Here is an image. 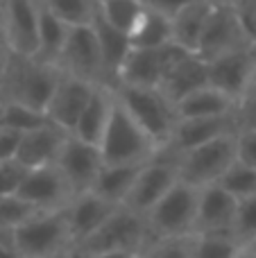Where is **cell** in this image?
Here are the masks:
<instances>
[{
	"instance_id": "obj_1",
	"label": "cell",
	"mask_w": 256,
	"mask_h": 258,
	"mask_svg": "<svg viewBox=\"0 0 256 258\" xmlns=\"http://www.w3.org/2000/svg\"><path fill=\"white\" fill-rule=\"evenodd\" d=\"M100 156L104 165H132V163H145L157 154L159 147L148 138L130 113L116 102L113 98L111 116H109L107 129L100 138Z\"/></svg>"
},
{
	"instance_id": "obj_2",
	"label": "cell",
	"mask_w": 256,
	"mask_h": 258,
	"mask_svg": "<svg viewBox=\"0 0 256 258\" xmlns=\"http://www.w3.org/2000/svg\"><path fill=\"white\" fill-rule=\"evenodd\" d=\"M113 98L157 147H166L170 143L172 132L177 127V116L175 107L159 89L118 86V93Z\"/></svg>"
},
{
	"instance_id": "obj_3",
	"label": "cell",
	"mask_w": 256,
	"mask_h": 258,
	"mask_svg": "<svg viewBox=\"0 0 256 258\" xmlns=\"http://www.w3.org/2000/svg\"><path fill=\"white\" fill-rule=\"evenodd\" d=\"M68 240L66 206L59 211H41L12 231V247L18 258H52L61 254Z\"/></svg>"
},
{
	"instance_id": "obj_4",
	"label": "cell",
	"mask_w": 256,
	"mask_h": 258,
	"mask_svg": "<svg viewBox=\"0 0 256 258\" xmlns=\"http://www.w3.org/2000/svg\"><path fill=\"white\" fill-rule=\"evenodd\" d=\"M200 190L184 181H177L148 213V227L166 238H188L193 236L195 215H198Z\"/></svg>"
},
{
	"instance_id": "obj_5",
	"label": "cell",
	"mask_w": 256,
	"mask_h": 258,
	"mask_svg": "<svg viewBox=\"0 0 256 258\" xmlns=\"http://www.w3.org/2000/svg\"><path fill=\"white\" fill-rule=\"evenodd\" d=\"M236 161V134L216 138V141L200 145L195 150H188L179 154V181L188 183V186L209 188L216 186L218 179L227 172L231 163Z\"/></svg>"
},
{
	"instance_id": "obj_6",
	"label": "cell",
	"mask_w": 256,
	"mask_h": 258,
	"mask_svg": "<svg viewBox=\"0 0 256 258\" xmlns=\"http://www.w3.org/2000/svg\"><path fill=\"white\" fill-rule=\"evenodd\" d=\"M145 229L148 222L143 215L118 206L98 231L91 233L82 245H77V249L82 251L80 258H91L107 251H136L145 238Z\"/></svg>"
},
{
	"instance_id": "obj_7",
	"label": "cell",
	"mask_w": 256,
	"mask_h": 258,
	"mask_svg": "<svg viewBox=\"0 0 256 258\" xmlns=\"http://www.w3.org/2000/svg\"><path fill=\"white\" fill-rule=\"evenodd\" d=\"M209 86L220 91L236 104L249 95L256 77V45H245L229 54L207 61Z\"/></svg>"
},
{
	"instance_id": "obj_8",
	"label": "cell",
	"mask_w": 256,
	"mask_h": 258,
	"mask_svg": "<svg viewBox=\"0 0 256 258\" xmlns=\"http://www.w3.org/2000/svg\"><path fill=\"white\" fill-rule=\"evenodd\" d=\"M0 18H3V32L9 52L21 59H34L39 50L41 3L9 0L0 7Z\"/></svg>"
},
{
	"instance_id": "obj_9",
	"label": "cell",
	"mask_w": 256,
	"mask_h": 258,
	"mask_svg": "<svg viewBox=\"0 0 256 258\" xmlns=\"http://www.w3.org/2000/svg\"><path fill=\"white\" fill-rule=\"evenodd\" d=\"M61 73L54 66H45L34 59H21V66L12 73V102L45 113L50 98L57 89Z\"/></svg>"
},
{
	"instance_id": "obj_10",
	"label": "cell",
	"mask_w": 256,
	"mask_h": 258,
	"mask_svg": "<svg viewBox=\"0 0 256 258\" xmlns=\"http://www.w3.org/2000/svg\"><path fill=\"white\" fill-rule=\"evenodd\" d=\"M245 45H252L245 36L240 21L234 12V5H216L213 3L211 16L207 21V27L202 32V39L198 43V54L202 61H211L222 54H229L234 50H240Z\"/></svg>"
},
{
	"instance_id": "obj_11",
	"label": "cell",
	"mask_w": 256,
	"mask_h": 258,
	"mask_svg": "<svg viewBox=\"0 0 256 258\" xmlns=\"http://www.w3.org/2000/svg\"><path fill=\"white\" fill-rule=\"evenodd\" d=\"M179 154L177 159H157V154L143 165L130 197L125 202V209L134 211L139 215H148L157 206V202L179 181Z\"/></svg>"
},
{
	"instance_id": "obj_12",
	"label": "cell",
	"mask_w": 256,
	"mask_h": 258,
	"mask_svg": "<svg viewBox=\"0 0 256 258\" xmlns=\"http://www.w3.org/2000/svg\"><path fill=\"white\" fill-rule=\"evenodd\" d=\"M59 174L63 177L66 186L71 188V195H84L91 190L98 172L102 170V156L95 145H86V143L77 141L75 136H68L61 145L57 161Z\"/></svg>"
},
{
	"instance_id": "obj_13",
	"label": "cell",
	"mask_w": 256,
	"mask_h": 258,
	"mask_svg": "<svg viewBox=\"0 0 256 258\" xmlns=\"http://www.w3.org/2000/svg\"><path fill=\"white\" fill-rule=\"evenodd\" d=\"M57 68L63 75L77 77V80H84L95 86V80L104 73L93 27H73L66 45H63L61 57L57 61Z\"/></svg>"
},
{
	"instance_id": "obj_14",
	"label": "cell",
	"mask_w": 256,
	"mask_h": 258,
	"mask_svg": "<svg viewBox=\"0 0 256 258\" xmlns=\"http://www.w3.org/2000/svg\"><path fill=\"white\" fill-rule=\"evenodd\" d=\"M93 89L95 86L89 84V82L61 73V80H59L57 89H54L48 107H45V118H48V122L54 125L57 129H61V132L73 134V129H75L77 120H80V116H82V111H84Z\"/></svg>"
},
{
	"instance_id": "obj_15",
	"label": "cell",
	"mask_w": 256,
	"mask_h": 258,
	"mask_svg": "<svg viewBox=\"0 0 256 258\" xmlns=\"http://www.w3.org/2000/svg\"><path fill=\"white\" fill-rule=\"evenodd\" d=\"M71 195V188L66 186L63 177L59 174L57 165L48 168L27 170L16 197H21L25 204L36 211H59L63 209L61 202Z\"/></svg>"
},
{
	"instance_id": "obj_16",
	"label": "cell",
	"mask_w": 256,
	"mask_h": 258,
	"mask_svg": "<svg viewBox=\"0 0 256 258\" xmlns=\"http://www.w3.org/2000/svg\"><path fill=\"white\" fill-rule=\"evenodd\" d=\"M236 213V200L218 186L200 190L193 236H229Z\"/></svg>"
},
{
	"instance_id": "obj_17",
	"label": "cell",
	"mask_w": 256,
	"mask_h": 258,
	"mask_svg": "<svg viewBox=\"0 0 256 258\" xmlns=\"http://www.w3.org/2000/svg\"><path fill=\"white\" fill-rule=\"evenodd\" d=\"M238 134V118L236 113L220 118H202V120H177V127L170 138V150L177 154H184L200 145L216 141V138Z\"/></svg>"
},
{
	"instance_id": "obj_18",
	"label": "cell",
	"mask_w": 256,
	"mask_h": 258,
	"mask_svg": "<svg viewBox=\"0 0 256 258\" xmlns=\"http://www.w3.org/2000/svg\"><path fill=\"white\" fill-rule=\"evenodd\" d=\"M71 134L61 132L54 125H43L34 132H27L21 136L18 143V152H16V161L27 170H36V168H48L54 165L59 152H61L63 141Z\"/></svg>"
},
{
	"instance_id": "obj_19",
	"label": "cell",
	"mask_w": 256,
	"mask_h": 258,
	"mask_svg": "<svg viewBox=\"0 0 256 258\" xmlns=\"http://www.w3.org/2000/svg\"><path fill=\"white\" fill-rule=\"evenodd\" d=\"M118 206H111L109 202L95 197L93 192H84L73 200L71 206H66V222L71 242L82 245L91 233H95L104 224V220L116 211Z\"/></svg>"
},
{
	"instance_id": "obj_20",
	"label": "cell",
	"mask_w": 256,
	"mask_h": 258,
	"mask_svg": "<svg viewBox=\"0 0 256 258\" xmlns=\"http://www.w3.org/2000/svg\"><path fill=\"white\" fill-rule=\"evenodd\" d=\"M145 163H148V161H145ZM145 163L102 165V170L98 172V177H95L89 192H93L100 200L109 202L111 206H125L127 197H130L132 188H134L136 179H139Z\"/></svg>"
},
{
	"instance_id": "obj_21",
	"label": "cell",
	"mask_w": 256,
	"mask_h": 258,
	"mask_svg": "<svg viewBox=\"0 0 256 258\" xmlns=\"http://www.w3.org/2000/svg\"><path fill=\"white\" fill-rule=\"evenodd\" d=\"M204 86H209L207 61H202L198 54H188L175 71L163 77L159 91H161L168 102L175 107L179 100H184L186 95L195 93V91L204 89Z\"/></svg>"
},
{
	"instance_id": "obj_22",
	"label": "cell",
	"mask_w": 256,
	"mask_h": 258,
	"mask_svg": "<svg viewBox=\"0 0 256 258\" xmlns=\"http://www.w3.org/2000/svg\"><path fill=\"white\" fill-rule=\"evenodd\" d=\"M213 3H181L175 16L170 18L172 43L195 54L198 43L202 39V32L211 16Z\"/></svg>"
},
{
	"instance_id": "obj_23",
	"label": "cell",
	"mask_w": 256,
	"mask_h": 258,
	"mask_svg": "<svg viewBox=\"0 0 256 258\" xmlns=\"http://www.w3.org/2000/svg\"><path fill=\"white\" fill-rule=\"evenodd\" d=\"M236 109L238 104L234 100H229L211 86H204L175 104V116L177 120H202V118L229 116V113H236Z\"/></svg>"
},
{
	"instance_id": "obj_24",
	"label": "cell",
	"mask_w": 256,
	"mask_h": 258,
	"mask_svg": "<svg viewBox=\"0 0 256 258\" xmlns=\"http://www.w3.org/2000/svg\"><path fill=\"white\" fill-rule=\"evenodd\" d=\"M111 107H113V95L107 93L104 89H100V86H95L71 136H75L77 141L86 143V145L98 147L100 138H102L104 129H107L109 116H111Z\"/></svg>"
},
{
	"instance_id": "obj_25",
	"label": "cell",
	"mask_w": 256,
	"mask_h": 258,
	"mask_svg": "<svg viewBox=\"0 0 256 258\" xmlns=\"http://www.w3.org/2000/svg\"><path fill=\"white\" fill-rule=\"evenodd\" d=\"M130 45L136 50H159L172 41L170 32V18L154 9L150 3H143V12H141L136 25L127 34Z\"/></svg>"
},
{
	"instance_id": "obj_26",
	"label": "cell",
	"mask_w": 256,
	"mask_h": 258,
	"mask_svg": "<svg viewBox=\"0 0 256 258\" xmlns=\"http://www.w3.org/2000/svg\"><path fill=\"white\" fill-rule=\"evenodd\" d=\"M120 86L132 89H159L161 84V66L157 50H136L132 48L118 73Z\"/></svg>"
},
{
	"instance_id": "obj_27",
	"label": "cell",
	"mask_w": 256,
	"mask_h": 258,
	"mask_svg": "<svg viewBox=\"0 0 256 258\" xmlns=\"http://www.w3.org/2000/svg\"><path fill=\"white\" fill-rule=\"evenodd\" d=\"M91 27H93L95 41H98L102 73L104 75H113L118 80V73H120L122 63H125L127 54H130V50H132L130 39H127V34H122V32L113 30L111 25H107V23L98 16V12H95Z\"/></svg>"
},
{
	"instance_id": "obj_28",
	"label": "cell",
	"mask_w": 256,
	"mask_h": 258,
	"mask_svg": "<svg viewBox=\"0 0 256 258\" xmlns=\"http://www.w3.org/2000/svg\"><path fill=\"white\" fill-rule=\"evenodd\" d=\"M71 27H66L59 18H54L52 14L45 9V5L41 3V18H39V50H36L34 61L45 63V66H54L63 52V45L68 41Z\"/></svg>"
},
{
	"instance_id": "obj_29",
	"label": "cell",
	"mask_w": 256,
	"mask_h": 258,
	"mask_svg": "<svg viewBox=\"0 0 256 258\" xmlns=\"http://www.w3.org/2000/svg\"><path fill=\"white\" fill-rule=\"evenodd\" d=\"M95 12L113 30L122 32V34H130L132 27L139 21L141 12H143V3H134V0H107V3H95Z\"/></svg>"
},
{
	"instance_id": "obj_30",
	"label": "cell",
	"mask_w": 256,
	"mask_h": 258,
	"mask_svg": "<svg viewBox=\"0 0 256 258\" xmlns=\"http://www.w3.org/2000/svg\"><path fill=\"white\" fill-rule=\"evenodd\" d=\"M216 186L225 190L229 197H234L236 202L256 197V170L243 165L240 161H234L227 168V172L218 179Z\"/></svg>"
},
{
	"instance_id": "obj_31",
	"label": "cell",
	"mask_w": 256,
	"mask_h": 258,
	"mask_svg": "<svg viewBox=\"0 0 256 258\" xmlns=\"http://www.w3.org/2000/svg\"><path fill=\"white\" fill-rule=\"evenodd\" d=\"M43 5L54 18H59L71 30L73 27H89L95 16V3H86V0H52V3Z\"/></svg>"
},
{
	"instance_id": "obj_32",
	"label": "cell",
	"mask_w": 256,
	"mask_h": 258,
	"mask_svg": "<svg viewBox=\"0 0 256 258\" xmlns=\"http://www.w3.org/2000/svg\"><path fill=\"white\" fill-rule=\"evenodd\" d=\"M43 125H48L45 113L27 109V107H23V104L9 102L0 109V127L12 129V132L21 134V136L27 132H34V129H39Z\"/></svg>"
},
{
	"instance_id": "obj_33",
	"label": "cell",
	"mask_w": 256,
	"mask_h": 258,
	"mask_svg": "<svg viewBox=\"0 0 256 258\" xmlns=\"http://www.w3.org/2000/svg\"><path fill=\"white\" fill-rule=\"evenodd\" d=\"M256 238V197L236 202V213L231 222V240L240 251Z\"/></svg>"
},
{
	"instance_id": "obj_34",
	"label": "cell",
	"mask_w": 256,
	"mask_h": 258,
	"mask_svg": "<svg viewBox=\"0 0 256 258\" xmlns=\"http://www.w3.org/2000/svg\"><path fill=\"white\" fill-rule=\"evenodd\" d=\"M238 254L229 236H193V258H238Z\"/></svg>"
},
{
	"instance_id": "obj_35",
	"label": "cell",
	"mask_w": 256,
	"mask_h": 258,
	"mask_svg": "<svg viewBox=\"0 0 256 258\" xmlns=\"http://www.w3.org/2000/svg\"><path fill=\"white\" fill-rule=\"evenodd\" d=\"M41 211L32 209L30 204L21 200V197H0V229H9L14 231L16 227H21L23 222H27L30 218H34Z\"/></svg>"
},
{
	"instance_id": "obj_36",
	"label": "cell",
	"mask_w": 256,
	"mask_h": 258,
	"mask_svg": "<svg viewBox=\"0 0 256 258\" xmlns=\"http://www.w3.org/2000/svg\"><path fill=\"white\" fill-rule=\"evenodd\" d=\"M148 258H193V236L159 240L150 249Z\"/></svg>"
},
{
	"instance_id": "obj_37",
	"label": "cell",
	"mask_w": 256,
	"mask_h": 258,
	"mask_svg": "<svg viewBox=\"0 0 256 258\" xmlns=\"http://www.w3.org/2000/svg\"><path fill=\"white\" fill-rule=\"evenodd\" d=\"M27 174V168H23L16 159L0 161V197H14L21 188L23 179Z\"/></svg>"
},
{
	"instance_id": "obj_38",
	"label": "cell",
	"mask_w": 256,
	"mask_h": 258,
	"mask_svg": "<svg viewBox=\"0 0 256 258\" xmlns=\"http://www.w3.org/2000/svg\"><path fill=\"white\" fill-rule=\"evenodd\" d=\"M236 161L256 170V132L254 129H240L236 134Z\"/></svg>"
},
{
	"instance_id": "obj_39",
	"label": "cell",
	"mask_w": 256,
	"mask_h": 258,
	"mask_svg": "<svg viewBox=\"0 0 256 258\" xmlns=\"http://www.w3.org/2000/svg\"><path fill=\"white\" fill-rule=\"evenodd\" d=\"M234 12L240 21L245 36L249 39V43L256 45V0H247V3H231Z\"/></svg>"
},
{
	"instance_id": "obj_40",
	"label": "cell",
	"mask_w": 256,
	"mask_h": 258,
	"mask_svg": "<svg viewBox=\"0 0 256 258\" xmlns=\"http://www.w3.org/2000/svg\"><path fill=\"white\" fill-rule=\"evenodd\" d=\"M236 118H238V132L240 129H254L256 132V93L247 95L236 109Z\"/></svg>"
},
{
	"instance_id": "obj_41",
	"label": "cell",
	"mask_w": 256,
	"mask_h": 258,
	"mask_svg": "<svg viewBox=\"0 0 256 258\" xmlns=\"http://www.w3.org/2000/svg\"><path fill=\"white\" fill-rule=\"evenodd\" d=\"M21 143V134L0 127V161H14Z\"/></svg>"
},
{
	"instance_id": "obj_42",
	"label": "cell",
	"mask_w": 256,
	"mask_h": 258,
	"mask_svg": "<svg viewBox=\"0 0 256 258\" xmlns=\"http://www.w3.org/2000/svg\"><path fill=\"white\" fill-rule=\"evenodd\" d=\"M7 41H5V32H3V18H0V71L7 68Z\"/></svg>"
},
{
	"instance_id": "obj_43",
	"label": "cell",
	"mask_w": 256,
	"mask_h": 258,
	"mask_svg": "<svg viewBox=\"0 0 256 258\" xmlns=\"http://www.w3.org/2000/svg\"><path fill=\"white\" fill-rule=\"evenodd\" d=\"M91 258H141L136 251H107V254H98Z\"/></svg>"
},
{
	"instance_id": "obj_44",
	"label": "cell",
	"mask_w": 256,
	"mask_h": 258,
	"mask_svg": "<svg viewBox=\"0 0 256 258\" xmlns=\"http://www.w3.org/2000/svg\"><path fill=\"white\" fill-rule=\"evenodd\" d=\"M245 254H249V256H256V238H254V240L252 242H249V245L247 247H245Z\"/></svg>"
},
{
	"instance_id": "obj_45",
	"label": "cell",
	"mask_w": 256,
	"mask_h": 258,
	"mask_svg": "<svg viewBox=\"0 0 256 258\" xmlns=\"http://www.w3.org/2000/svg\"><path fill=\"white\" fill-rule=\"evenodd\" d=\"M52 258H73L71 254H63V251H61V254H57V256H52ZM77 258V256H75Z\"/></svg>"
},
{
	"instance_id": "obj_46",
	"label": "cell",
	"mask_w": 256,
	"mask_h": 258,
	"mask_svg": "<svg viewBox=\"0 0 256 258\" xmlns=\"http://www.w3.org/2000/svg\"><path fill=\"white\" fill-rule=\"evenodd\" d=\"M238 258H256V256H249V254H245V251H240Z\"/></svg>"
},
{
	"instance_id": "obj_47",
	"label": "cell",
	"mask_w": 256,
	"mask_h": 258,
	"mask_svg": "<svg viewBox=\"0 0 256 258\" xmlns=\"http://www.w3.org/2000/svg\"><path fill=\"white\" fill-rule=\"evenodd\" d=\"M77 258H80V256H77Z\"/></svg>"
}]
</instances>
